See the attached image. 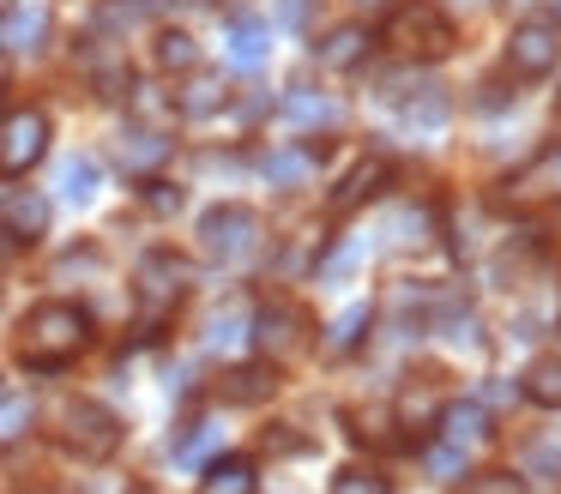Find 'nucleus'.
Wrapping results in <instances>:
<instances>
[{
    "mask_svg": "<svg viewBox=\"0 0 561 494\" xmlns=\"http://www.w3.org/2000/svg\"><path fill=\"white\" fill-rule=\"evenodd\" d=\"M91 344V313L79 301H37L19 325V361L31 374H61Z\"/></svg>",
    "mask_w": 561,
    "mask_h": 494,
    "instance_id": "nucleus-1",
    "label": "nucleus"
},
{
    "mask_svg": "<svg viewBox=\"0 0 561 494\" xmlns=\"http://www.w3.org/2000/svg\"><path fill=\"white\" fill-rule=\"evenodd\" d=\"M387 43L399 48V55H411V60H440V55H453L459 31H453V19L435 7V0H411V7H399L387 19Z\"/></svg>",
    "mask_w": 561,
    "mask_h": 494,
    "instance_id": "nucleus-2",
    "label": "nucleus"
},
{
    "mask_svg": "<svg viewBox=\"0 0 561 494\" xmlns=\"http://www.w3.org/2000/svg\"><path fill=\"white\" fill-rule=\"evenodd\" d=\"M55 422H61V446H67V452L91 458V464L122 446V416H115L110 404H98V398H67Z\"/></svg>",
    "mask_w": 561,
    "mask_h": 494,
    "instance_id": "nucleus-3",
    "label": "nucleus"
},
{
    "mask_svg": "<svg viewBox=\"0 0 561 494\" xmlns=\"http://www.w3.org/2000/svg\"><path fill=\"white\" fill-rule=\"evenodd\" d=\"M254 241H260L254 205H211L199 217V253L206 260H242V253H254Z\"/></svg>",
    "mask_w": 561,
    "mask_h": 494,
    "instance_id": "nucleus-4",
    "label": "nucleus"
},
{
    "mask_svg": "<svg viewBox=\"0 0 561 494\" xmlns=\"http://www.w3.org/2000/svg\"><path fill=\"white\" fill-rule=\"evenodd\" d=\"M49 151V115L43 108H13L0 115V175H25Z\"/></svg>",
    "mask_w": 561,
    "mask_h": 494,
    "instance_id": "nucleus-5",
    "label": "nucleus"
},
{
    "mask_svg": "<svg viewBox=\"0 0 561 494\" xmlns=\"http://www.w3.org/2000/svg\"><path fill=\"white\" fill-rule=\"evenodd\" d=\"M248 337L266 349V361H290L308 349V313L290 308V301H272V308H260L248 320Z\"/></svg>",
    "mask_w": 561,
    "mask_h": 494,
    "instance_id": "nucleus-6",
    "label": "nucleus"
},
{
    "mask_svg": "<svg viewBox=\"0 0 561 494\" xmlns=\"http://www.w3.org/2000/svg\"><path fill=\"white\" fill-rule=\"evenodd\" d=\"M187 284H194V265L182 260V253H170V248H158V253H146L139 260V301L146 308H175V301L187 296Z\"/></svg>",
    "mask_w": 561,
    "mask_h": 494,
    "instance_id": "nucleus-7",
    "label": "nucleus"
},
{
    "mask_svg": "<svg viewBox=\"0 0 561 494\" xmlns=\"http://www.w3.org/2000/svg\"><path fill=\"white\" fill-rule=\"evenodd\" d=\"M561 60V31L556 24H519L507 36V72L513 79H549Z\"/></svg>",
    "mask_w": 561,
    "mask_h": 494,
    "instance_id": "nucleus-8",
    "label": "nucleus"
},
{
    "mask_svg": "<svg viewBox=\"0 0 561 494\" xmlns=\"http://www.w3.org/2000/svg\"><path fill=\"white\" fill-rule=\"evenodd\" d=\"M43 36H49V7L43 0H19V7L0 12V48L7 55H31V48H43Z\"/></svg>",
    "mask_w": 561,
    "mask_h": 494,
    "instance_id": "nucleus-9",
    "label": "nucleus"
},
{
    "mask_svg": "<svg viewBox=\"0 0 561 494\" xmlns=\"http://www.w3.org/2000/svg\"><path fill=\"white\" fill-rule=\"evenodd\" d=\"M368 48H375V36H368L363 24H332V31L314 43V60H320V67H332V72H351V67H363V60H368Z\"/></svg>",
    "mask_w": 561,
    "mask_h": 494,
    "instance_id": "nucleus-10",
    "label": "nucleus"
},
{
    "mask_svg": "<svg viewBox=\"0 0 561 494\" xmlns=\"http://www.w3.org/2000/svg\"><path fill=\"white\" fill-rule=\"evenodd\" d=\"M278 392V361H254V368H230L218 380V398L224 404H266V398Z\"/></svg>",
    "mask_w": 561,
    "mask_h": 494,
    "instance_id": "nucleus-11",
    "label": "nucleus"
},
{
    "mask_svg": "<svg viewBox=\"0 0 561 494\" xmlns=\"http://www.w3.org/2000/svg\"><path fill=\"white\" fill-rule=\"evenodd\" d=\"M224 43H230L236 67H260L266 48H272V31H266V19H254V12H230V19H224Z\"/></svg>",
    "mask_w": 561,
    "mask_h": 494,
    "instance_id": "nucleus-12",
    "label": "nucleus"
},
{
    "mask_svg": "<svg viewBox=\"0 0 561 494\" xmlns=\"http://www.w3.org/2000/svg\"><path fill=\"white\" fill-rule=\"evenodd\" d=\"M387 181H392V163H387V157H368V163H356L351 175H344L339 187H332V211H356V205L375 199V193L387 187Z\"/></svg>",
    "mask_w": 561,
    "mask_h": 494,
    "instance_id": "nucleus-13",
    "label": "nucleus"
},
{
    "mask_svg": "<svg viewBox=\"0 0 561 494\" xmlns=\"http://www.w3.org/2000/svg\"><path fill=\"white\" fill-rule=\"evenodd\" d=\"M0 229L13 241H37L43 229H49V199H43L37 187H19L13 199H7V211H0Z\"/></svg>",
    "mask_w": 561,
    "mask_h": 494,
    "instance_id": "nucleus-14",
    "label": "nucleus"
},
{
    "mask_svg": "<svg viewBox=\"0 0 561 494\" xmlns=\"http://www.w3.org/2000/svg\"><path fill=\"white\" fill-rule=\"evenodd\" d=\"M440 440H453V446H483L489 440V404H440Z\"/></svg>",
    "mask_w": 561,
    "mask_h": 494,
    "instance_id": "nucleus-15",
    "label": "nucleus"
},
{
    "mask_svg": "<svg viewBox=\"0 0 561 494\" xmlns=\"http://www.w3.org/2000/svg\"><path fill=\"white\" fill-rule=\"evenodd\" d=\"M115 151H122V163L134 169V175H151V169H163V157H170L175 145L163 139L158 127H127V133H122V145H115Z\"/></svg>",
    "mask_w": 561,
    "mask_h": 494,
    "instance_id": "nucleus-16",
    "label": "nucleus"
},
{
    "mask_svg": "<svg viewBox=\"0 0 561 494\" xmlns=\"http://www.w3.org/2000/svg\"><path fill=\"white\" fill-rule=\"evenodd\" d=\"M392 103L404 108L411 127H440L447 120V91L440 84H416V91H392Z\"/></svg>",
    "mask_w": 561,
    "mask_h": 494,
    "instance_id": "nucleus-17",
    "label": "nucleus"
},
{
    "mask_svg": "<svg viewBox=\"0 0 561 494\" xmlns=\"http://www.w3.org/2000/svg\"><path fill=\"white\" fill-rule=\"evenodd\" d=\"M519 392L531 398V404H543V410H561V356H537L531 368H525Z\"/></svg>",
    "mask_w": 561,
    "mask_h": 494,
    "instance_id": "nucleus-18",
    "label": "nucleus"
},
{
    "mask_svg": "<svg viewBox=\"0 0 561 494\" xmlns=\"http://www.w3.org/2000/svg\"><path fill=\"white\" fill-rule=\"evenodd\" d=\"M327 151V145H296V151H272L266 157V175H272V187H302L308 181V169H314V157Z\"/></svg>",
    "mask_w": 561,
    "mask_h": 494,
    "instance_id": "nucleus-19",
    "label": "nucleus"
},
{
    "mask_svg": "<svg viewBox=\"0 0 561 494\" xmlns=\"http://www.w3.org/2000/svg\"><path fill=\"white\" fill-rule=\"evenodd\" d=\"M199 494H254V464L248 458H218V464H206Z\"/></svg>",
    "mask_w": 561,
    "mask_h": 494,
    "instance_id": "nucleus-20",
    "label": "nucleus"
},
{
    "mask_svg": "<svg viewBox=\"0 0 561 494\" xmlns=\"http://www.w3.org/2000/svg\"><path fill=\"white\" fill-rule=\"evenodd\" d=\"M98 187H103L98 157H67V163H61V193L73 205H91V199H98Z\"/></svg>",
    "mask_w": 561,
    "mask_h": 494,
    "instance_id": "nucleus-21",
    "label": "nucleus"
},
{
    "mask_svg": "<svg viewBox=\"0 0 561 494\" xmlns=\"http://www.w3.org/2000/svg\"><path fill=\"white\" fill-rule=\"evenodd\" d=\"M151 55H158L163 72H194V67H199V43H194L187 31H158Z\"/></svg>",
    "mask_w": 561,
    "mask_h": 494,
    "instance_id": "nucleus-22",
    "label": "nucleus"
},
{
    "mask_svg": "<svg viewBox=\"0 0 561 494\" xmlns=\"http://www.w3.org/2000/svg\"><path fill=\"white\" fill-rule=\"evenodd\" d=\"M151 12H158V0H98V31L122 36V31H134V24H146Z\"/></svg>",
    "mask_w": 561,
    "mask_h": 494,
    "instance_id": "nucleus-23",
    "label": "nucleus"
},
{
    "mask_svg": "<svg viewBox=\"0 0 561 494\" xmlns=\"http://www.w3.org/2000/svg\"><path fill=\"white\" fill-rule=\"evenodd\" d=\"M284 115L296 120V127H320V120H332V103L320 91H308V84H290V96H284Z\"/></svg>",
    "mask_w": 561,
    "mask_h": 494,
    "instance_id": "nucleus-24",
    "label": "nucleus"
},
{
    "mask_svg": "<svg viewBox=\"0 0 561 494\" xmlns=\"http://www.w3.org/2000/svg\"><path fill=\"white\" fill-rule=\"evenodd\" d=\"M363 325H368V301H351V308L339 313V320H332V332H327V349H356L363 344Z\"/></svg>",
    "mask_w": 561,
    "mask_h": 494,
    "instance_id": "nucleus-25",
    "label": "nucleus"
},
{
    "mask_svg": "<svg viewBox=\"0 0 561 494\" xmlns=\"http://www.w3.org/2000/svg\"><path fill=\"white\" fill-rule=\"evenodd\" d=\"M175 108H182L187 120H199V115H218V108H224V84H218V79H194V84L182 91V103H175Z\"/></svg>",
    "mask_w": 561,
    "mask_h": 494,
    "instance_id": "nucleus-26",
    "label": "nucleus"
},
{
    "mask_svg": "<svg viewBox=\"0 0 561 494\" xmlns=\"http://www.w3.org/2000/svg\"><path fill=\"white\" fill-rule=\"evenodd\" d=\"M332 494H392V482L380 476V470L351 464V470H339V476H332Z\"/></svg>",
    "mask_w": 561,
    "mask_h": 494,
    "instance_id": "nucleus-27",
    "label": "nucleus"
},
{
    "mask_svg": "<svg viewBox=\"0 0 561 494\" xmlns=\"http://www.w3.org/2000/svg\"><path fill=\"white\" fill-rule=\"evenodd\" d=\"M242 337H248V313H242V308L211 313V325H206V344H211V349H230V344H242Z\"/></svg>",
    "mask_w": 561,
    "mask_h": 494,
    "instance_id": "nucleus-28",
    "label": "nucleus"
},
{
    "mask_svg": "<svg viewBox=\"0 0 561 494\" xmlns=\"http://www.w3.org/2000/svg\"><path fill=\"white\" fill-rule=\"evenodd\" d=\"M525 476L561 482V440H537V446H525Z\"/></svg>",
    "mask_w": 561,
    "mask_h": 494,
    "instance_id": "nucleus-29",
    "label": "nucleus"
},
{
    "mask_svg": "<svg viewBox=\"0 0 561 494\" xmlns=\"http://www.w3.org/2000/svg\"><path fill=\"white\" fill-rule=\"evenodd\" d=\"M453 494H525V489H519L513 470H477V476H465Z\"/></svg>",
    "mask_w": 561,
    "mask_h": 494,
    "instance_id": "nucleus-30",
    "label": "nucleus"
},
{
    "mask_svg": "<svg viewBox=\"0 0 561 494\" xmlns=\"http://www.w3.org/2000/svg\"><path fill=\"white\" fill-rule=\"evenodd\" d=\"M211 446H218V428H211V422H187V434L175 440V458H182V464H199Z\"/></svg>",
    "mask_w": 561,
    "mask_h": 494,
    "instance_id": "nucleus-31",
    "label": "nucleus"
},
{
    "mask_svg": "<svg viewBox=\"0 0 561 494\" xmlns=\"http://www.w3.org/2000/svg\"><path fill=\"white\" fill-rule=\"evenodd\" d=\"M423 464L435 470V476H465V446L440 440V446H428V452H423Z\"/></svg>",
    "mask_w": 561,
    "mask_h": 494,
    "instance_id": "nucleus-32",
    "label": "nucleus"
},
{
    "mask_svg": "<svg viewBox=\"0 0 561 494\" xmlns=\"http://www.w3.org/2000/svg\"><path fill=\"white\" fill-rule=\"evenodd\" d=\"M146 211H158V217L182 211V187H170V181L151 175V181H146Z\"/></svg>",
    "mask_w": 561,
    "mask_h": 494,
    "instance_id": "nucleus-33",
    "label": "nucleus"
},
{
    "mask_svg": "<svg viewBox=\"0 0 561 494\" xmlns=\"http://www.w3.org/2000/svg\"><path fill=\"white\" fill-rule=\"evenodd\" d=\"M25 422H31V404H25V398H0V440L25 434Z\"/></svg>",
    "mask_w": 561,
    "mask_h": 494,
    "instance_id": "nucleus-34",
    "label": "nucleus"
},
{
    "mask_svg": "<svg viewBox=\"0 0 561 494\" xmlns=\"http://www.w3.org/2000/svg\"><path fill=\"white\" fill-rule=\"evenodd\" d=\"M399 416H404V422H435L440 404H435L428 392H404V398H399Z\"/></svg>",
    "mask_w": 561,
    "mask_h": 494,
    "instance_id": "nucleus-35",
    "label": "nucleus"
},
{
    "mask_svg": "<svg viewBox=\"0 0 561 494\" xmlns=\"http://www.w3.org/2000/svg\"><path fill=\"white\" fill-rule=\"evenodd\" d=\"M440 325H447V344H465V349L477 344V313H447Z\"/></svg>",
    "mask_w": 561,
    "mask_h": 494,
    "instance_id": "nucleus-36",
    "label": "nucleus"
},
{
    "mask_svg": "<svg viewBox=\"0 0 561 494\" xmlns=\"http://www.w3.org/2000/svg\"><path fill=\"white\" fill-rule=\"evenodd\" d=\"M513 96H519V91H507V84H483V96H477V103H483V108H507Z\"/></svg>",
    "mask_w": 561,
    "mask_h": 494,
    "instance_id": "nucleus-37",
    "label": "nucleus"
},
{
    "mask_svg": "<svg viewBox=\"0 0 561 494\" xmlns=\"http://www.w3.org/2000/svg\"><path fill=\"white\" fill-rule=\"evenodd\" d=\"M266 446H272V452H302V440H296L290 428H272V434H266Z\"/></svg>",
    "mask_w": 561,
    "mask_h": 494,
    "instance_id": "nucleus-38",
    "label": "nucleus"
},
{
    "mask_svg": "<svg viewBox=\"0 0 561 494\" xmlns=\"http://www.w3.org/2000/svg\"><path fill=\"white\" fill-rule=\"evenodd\" d=\"M278 19L284 24H308V0H278Z\"/></svg>",
    "mask_w": 561,
    "mask_h": 494,
    "instance_id": "nucleus-39",
    "label": "nucleus"
},
{
    "mask_svg": "<svg viewBox=\"0 0 561 494\" xmlns=\"http://www.w3.org/2000/svg\"><path fill=\"white\" fill-rule=\"evenodd\" d=\"M507 398H519V386H513V380H495V386L483 392V404H507Z\"/></svg>",
    "mask_w": 561,
    "mask_h": 494,
    "instance_id": "nucleus-40",
    "label": "nucleus"
},
{
    "mask_svg": "<svg viewBox=\"0 0 561 494\" xmlns=\"http://www.w3.org/2000/svg\"><path fill=\"white\" fill-rule=\"evenodd\" d=\"M7 241H13V235H7V229H0V248H7Z\"/></svg>",
    "mask_w": 561,
    "mask_h": 494,
    "instance_id": "nucleus-41",
    "label": "nucleus"
},
{
    "mask_svg": "<svg viewBox=\"0 0 561 494\" xmlns=\"http://www.w3.org/2000/svg\"><path fill=\"white\" fill-rule=\"evenodd\" d=\"M356 7H380V0H356Z\"/></svg>",
    "mask_w": 561,
    "mask_h": 494,
    "instance_id": "nucleus-42",
    "label": "nucleus"
},
{
    "mask_svg": "<svg viewBox=\"0 0 561 494\" xmlns=\"http://www.w3.org/2000/svg\"><path fill=\"white\" fill-rule=\"evenodd\" d=\"M127 494H151V489H127Z\"/></svg>",
    "mask_w": 561,
    "mask_h": 494,
    "instance_id": "nucleus-43",
    "label": "nucleus"
},
{
    "mask_svg": "<svg viewBox=\"0 0 561 494\" xmlns=\"http://www.w3.org/2000/svg\"><path fill=\"white\" fill-rule=\"evenodd\" d=\"M7 7H13V0H0V12H7Z\"/></svg>",
    "mask_w": 561,
    "mask_h": 494,
    "instance_id": "nucleus-44",
    "label": "nucleus"
},
{
    "mask_svg": "<svg viewBox=\"0 0 561 494\" xmlns=\"http://www.w3.org/2000/svg\"><path fill=\"white\" fill-rule=\"evenodd\" d=\"M556 19H561V0H556Z\"/></svg>",
    "mask_w": 561,
    "mask_h": 494,
    "instance_id": "nucleus-45",
    "label": "nucleus"
},
{
    "mask_svg": "<svg viewBox=\"0 0 561 494\" xmlns=\"http://www.w3.org/2000/svg\"><path fill=\"white\" fill-rule=\"evenodd\" d=\"M0 398H7V386H0Z\"/></svg>",
    "mask_w": 561,
    "mask_h": 494,
    "instance_id": "nucleus-46",
    "label": "nucleus"
}]
</instances>
